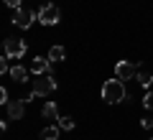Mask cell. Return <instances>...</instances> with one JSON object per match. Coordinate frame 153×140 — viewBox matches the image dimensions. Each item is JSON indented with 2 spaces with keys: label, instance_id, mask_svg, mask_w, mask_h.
I'll return each instance as SVG.
<instances>
[{
  "label": "cell",
  "instance_id": "obj_19",
  "mask_svg": "<svg viewBox=\"0 0 153 140\" xmlns=\"http://www.w3.org/2000/svg\"><path fill=\"white\" fill-rule=\"evenodd\" d=\"M0 104H10L8 102V89L5 87H0Z\"/></svg>",
  "mask_w": 153,
  "mask_h": 140
},
{
  "label": "cell",
  "instance_id": "obj_20",
  "mask_svg": "<svg viewBox=\"0 0 153 140\" xmlns=\"http://www.w3.org/2000/svg\"><path fill=\"white\" fill-rule=\"evenodd\" d=\"M148 140H153V138H148Z\"/></svg>",
  "mask_w": 153,
  "mask_h": 140
},
{
  "label": "cell",
  "instance_id": "obj_1",
  "mask_svg": "<svg viewBox=\"0 0 153 140\" xmlns=\"http://www.w3.org/2000/svg\"><path fill=\"white\" fill-rule=\"evenodd\" d=\"M102 99L107 104H117V102H123V99H128V92H125V81L123 79H110V81H105L102 84Z\"/></svg>",
  "mask_w": 153,
  "mask_h": 140
},
{
  "label": "cell",
  "instance_id": "obj_14",
  "mask_svg": "<svg viewBox=\"0 0 153 140\" xmlns=\"http://www.w3.org/2000/svg\"><path fill=\"white\" fill-rule=\"evenodd\" d=\"M135 79H138V84H140V87H151L153 76H151V74H146V71H138V74H135Z\"/></svg>",
  "mask_w": 153,
  "mask_h": 140
},
{
  "label": "cell",
  "instance_id": "obj_3",
  "mask_svg": "<svg viewBox=\"0 0 153 140\" xmlns=\"http://www.w3.org/2000/svg\"><path fill=\"white\" fill-rule=\"evenodd\" d=\"M59 21H61V10L54 3L41 5V10H38V23H41V26H56Z\"/></svg>",
  "mask_w": 153,
  "mask_h": 140
},
{
  "label": "cell",
  "instance_id": "obj_16",
  "mask_svg": "<svg viewBox=\"0 0 153 140\" xmlns=\"http://www.w3.org/2000/svg\"><path fill=\"white\" fill-rule=\"evenodd\" d=\"M0 74H10V66H8V56L0 59Z\"/></svg>",
  "mask_w": 153,
  "mask_h": 140
},
{
  "label": "cell",
  "instance_id": "obj_10",
  "mask_svg": "<svg viewBox=\"0 0 153 140\" xmlns=\"http://www.w3.org/2000/svg\"><path fill=\"white\" fill-rule=\"evenodd\" d=\"M49 59H51V64H59V61H64V59H66L64 46H51V49H49Z\"/></svg>",
  "mask_w": 153,
  "mask_h": 140
},
{
  "label": "cell",
  "instance_id": "obj_2",
  "mask_svg": "<svg viewBox=\"0 0 153 140\" xmlns=\"http://www.w3.org/2000/svg\"><path fill=\"white\" fill-rule=\"evenodd\" d=\"M54 89H56V79L51 74H41V79H36V84H33V92L28 94V99L46 97V94H51Z\"/></svg>",
  "mask_w": 153,
  "mask_h": 140
},
{
  "label": "cell",
  "instance_id": "obj_11",
  "mask_svg": "<svg viewBox=\"0 0 153 140\" xmlns=\"http://www.w3.org/2000/svg\"><path fill=\"white\" fill-rule=\"evenodd\" d=\"M59 125H49V127H44L41 130V138L38 140H59Z\"/></svg>",
  "mask_w": 153,
  "mask_h": 140
},
{
  "label": "cell",
  "instance_id": "obj_4",
  "mask_svg": "<svg viewBox=\"0 0 153 140\" xmlns=\"http://www.w3.org/2000/svg\"><path fill=\"white\" fill-rule=\"evenodd\" d=\"M3 49H5V56H8V59H21V56H26V51H28L23 38H5Z\"/></svg>",
  "mask_w": 153,
  "mask_h": 140
},
{
  "label": "cell",
  "instance_id": "obj_18",
  "mask_svg": "<svg viewBox=\"0 0 153 140\" xmlns=\"http://www.w3.org/2000/svg\"><path fill=\"white\" fill-rule=\"evenodd\" d=\"M140 127H143V130H151V127H153V117H143V120H140Z\"/></svg>",
  "mask_w": 153,
  "mask_h": 140
},
{
  "label": "cell",
  "instance_id": "obj_5",
  "mask_svg": "<svg viewBox=\"0 0 153 140\" xmlns=\"http://www.w3.org/2000/svg\"><path fill=\"white\" fill-rule=\"evenodd\" d=\"M135 74H138V66L133 64V61H117V64H115V76H117V79L130 81V79H135Z\"/></svg>",
  "mask_w": 153,
  "mask_h": 140
},
{
  "label": "cell",
  "instance_id": "obj_13",
  "mask_svg": "<svg viewBox=\"0 0 153 140\" xmlns=\"http://www.w3.org/2000/svg\"><path fill=\"white\" fill-rule=\"evenodd\" d=\"M74 117H69V115H64V117H59V127L61 130H74Z\"/></svg>",
  "mask_w": 153,
  "mask_h": 140
},
{
  "label": "cell",
  "instance_id": "obj_6",
  "mask_svg": "<svg viewBox=\"0 0 153 140\" xmlns=\"http://www.w3.org/2000/svg\"><path fill=\"white\" fill-rule=\"evenodd\" d=\"M36 13L33 10H28V8H18L16 10V16H13V23H16L18 28H23V31H26V28H31V23L36 21Z\"/></svg>",
  "mask_w": 153,
  "mask_h": 140
},
{
  "label": "cell",
  "instance_id": "obj_15",
  "mask_svg": "<svg viewBox=\"0 0 153 140\" xmlns=\"http://www.w3.org/2000/svg\"><path fill=\"white\" fill-rule=\"evenodd\" d=\"M143 104H146V110H153V92H146V97H143Z\"/></svg>",
  "mask_w": 153,
  "mask_h": 140
},
{
  "label": "cell",
  "instance_id": "obj_12",
  "mask_svg": "<svg viewBox=\"0 0 153 140\" xmlns=\"http://www.w3.org/2000/svg\"><path fill=\"white\" fill-rule=\"evenodd\" d=\"M10 76H13V81H18V84H23V81L28 79V69H23V66H10Z\"/></svg>",
  "mask_w": 153,
  "mask_h": 140
},
{
  "label": "cell",
  "instance_id": "obj_8",
  "mask_svg": "<svg viewBox=\"0 0 153 140\" xmlns=\"http://www.w3.org/2000/svg\"><path fill=\"white\" fill-rule=\"evenodd\" d=\"M26 102L28 99H16V102L8 104V117L10 120H21L23 115H26Z\"/></svg>",
  "mask_w": 153,
  "mask_h": 140
},
{
  "label": "cell",
  "instance_id": "obj_7",
  "mask_svg": "<svg viewBox=\"0 0 153 140\" xmlns=\"http://www.w3.org/2000/svg\"><path fill=\"white\" fill-rule=\"evenodd\" d=\"M49 69H51V59H46V56H33V61H31V71H33L36 76L49 74Z\"/></svg>",
  "mask_w": 153,
  "mask_h": 140
},
{
  "label": "cell",
  "instance_id": "obj_9",
  "mask_svg": "<svg viewBox=\"0 0 153 140\" xmlns=\"http://www.w3.org/2000/svg\"><path fill=\"white\" fill-rule=\"evenodd\" d=\"M41 115H44V120L59 122V110H56V102H46L44 107H41Z\"/></svg>",
  "mask_w": 153,
  "mask_h": 140
},
{
  "label": "cell",
  "instance_id": "obj_17",
  "mask_svg": "<svg viewBox=\"0 0 153 140\" xmlns=\"http://www.w3.org/2000/svg\"><path fill=\"white\" fill-rule=\"evenodd\" d=\"M3 3H5L8 8H13V10H18V8L23 5V0H3Z\"/></svg>",
  "mask_w": 153,
  "mask_h": 140
}]
</instances>
